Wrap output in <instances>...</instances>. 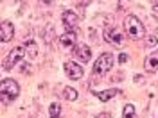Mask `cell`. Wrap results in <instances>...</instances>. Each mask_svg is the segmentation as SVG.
I'll return each mask as SVG.
<instances>
[{
    "instance_id": "1",
    "label": "cell",
    "mask_w": 158,
    "mask_h": 118,
    "mask_svg": "<svg viewBox=\"0 0 158 118\" xmlns=\"http://www.w3.org/2000/svg\"><path fill=\"white\" fill-rule=\"evenodd\" d=\"M124 29H126V36L129 39H133V41H138V39L146 38V27H144V23L137 16H133V14H128L126 16V20H124Z\"/></svg>"
},
{
    "instance_id": "2",
    "label": "cell",
    "mask_w": 158,
    "mask_h": 118,
    "mask_svg": "<svg viewBox=\"0 0 158 118\" xmlns=\"http://www.w3.org/2000/svg\"><path fill=\"white\" fill-rule=\"evenodd\" d=\"M18 93H20V86L16 81H13V79H4L2 81V84H0V100H2L4 106L11 104L18 97Z\"/></svg>"
},
{
    "instance_id": "3",
    "label": "cell",
    "mask_w": 158,
    "mask_h": 118,
    "mask_svg": "<svg viewBox=\"0 0 158 118\" xmlns=\"http://www.w3.org/2000/svg\"><path fill=\"white\" fill-rule=\"evenodd\" d=\"M113 66V56L110 54V52H104V54H101L99 59L94 63V77H101V75H104L106 72H110Z\"/></svg>"
},
{
    "instance_id": "4",
    "label": "cell",
    "mask_w": 158,
    "mask_h": 118,
    "mask_svg": "<svg viewBox=\"0 0 158 118\" xmlns=\"http://www.w3.org/2000/svg\"><path fill=\"white\" fill-rule=\"evenodd\" d=\"M104 39L108 41L110 45H113V47H122L124 45V34L118 29L111 27V25H108L104 29Z\"/></svg>"
},
{
    "instance_id": "5",
    "label": "cell",
    "mask_w": 158,
    "mask_h": 118,
    "mask_svg": "<svg viewBox=\"0 0 158 118\" xmlns=\"http://www.w3.org/2000/svg\"><path fill=\"white\" fill-rule=\"evenodd\" d=\"M59 45L63 49H76L77 47V30L69 29L65 34L59 36Z\"/></svg>"
},
{
    "instance_id": "6",
    "label": "cell",
    "mask_w": 158,
    "mask_h": 118,
    "mask_svg": "<svg viewBox=\"0 0 158 118\" xmlns=\"http://www.w3.org/2000/svg\"><path fill=\"white\" fill-rule=\"evenodd\" d=\"M23 56H25V47H16V49H13V50L9 52L7 59H6V65H4V68H6V70H11L15 65H18L20 61L23 59Z\"/></svg>"
},
{
    "instance_id": "7",
    "label": "cell",
    "mask_w": 158,
    "mask_h": 118,
    "mask_svg": "<svg viewBox=\"0 0 158 118\" xmlns=\"http://www.w3.org/2000/svg\"><path fill=\"white\" fill-rule=\"evenodd\" d=\"M65 72H67V75H69L72 81H79V79L83 77V66L77 65V63H74V61H67L65 63Z\"/></svg>"
},
{
    "instance_id": "8",
    "label": "cell",
    "mask_w": 158,
    "mask_h": 118,
    "mask_svg": "<svg viewBox=\"0 0 158 118\" xmlns=\"http://www.w3.org/2000/svg\"><path fill=\"white\" fill-rule=\"evenodd\" d=\"M13 36H15V27H13V23L7 22V20H4V22L0 23V39L6 43V41H9Z\"/></svg>"
},
{
    "instance_id": "9",
    "label": "cell",
    "mask_w": 158,
    "mask_h": 118,
    "mask_svg": "<svg viewBox=\"0 0 158 118\" xmlns=\"http://www.w3.org/2000/svg\"><path fill=\"white\" fill-rule=\"evenodd\" d=\"M74 54H76V57H77L79 61H83V63H88L90 59H92V50H90V47L85 45V43L77 45V47L74 49Z\"/></svg>"
},
{
    "instance_id": "10",
    "label": "cell",
    "mask_w": 158,
    "mask_h": 118,
    "mask_svg": "<svg viewBox=\"0 0 158 118\" xmlns=\"http://www.w3.org/2000/svg\"><path fill=\"white\" fill-rule=\"evenodd\" d=\"M61 20H63V25L69 29H76V25H77V14L74 13V11H63V14H61Z\"/></svg>"
},
{
    "instance_id": "11",
    "label": "cell",
    "mask_w": 158,
    "mask_h": 118,
    "mask_svg": "<svg viewBox=\"0 0 158 118\" xmlns=\"http://www.w3.org/2000/svg\"><path fill=\"white\" fill-rule=\"evenodd\" d=\"M144 70L146 72H151V73L158 70V50L151 52L148 57H146V61H144Z\"/></svg>"
},
{
    "instance_id": "12",
    "label": "cell",
    "mask_w": 158,
    "mask_h": 118,
    "mask_svg": "<svg viewBox=\"0 0 158 118\" xmlns=\"http://www.w3.org/2000/svg\"><path fill=\"white\" fill-rule=\"evenodd\" d=\"M117 93H118V89L110 88V89H104V91H97V97H99L101 102H108V100H111Z\"/></svg>"
},
{
    "instance_id": "13",
    "label": "cell",
    "mask_w": 158,
    "mask_h": 118,
    "mask_svg": "<svg viewBox=\"0 0 158 118\" xmlns=\"http://www.w3.org/2000/svg\"><path fill=\"white\" fill-rule=\"evenodd\" d=\"M122 118H138L133 104H128V106L124 108V111H122Z\"/></svg>"
},
{
    "instance_id": "14",
    "label": "cell",
    "mask_w": 158,
    "mask_h": 118,
    "mask_svg": "<svg viewBox=\"0 0 158 118\" xmlns=\"http://www.w3.org/2000/svg\"><path fill=\"white\" fill-rule=\"evenodd\" d=\"M49 115H50V118H59V115H61V106H59L58 102H52L50 104Z\"/></svg>"
},
{
    "instance_id": "15",
    "label": "cell",
    "mask_w": 158,
    "mask_h": 118,
    "mask_svg": "<svg viewBox=\"0 0 158 118\" xmlns=\"http://www.w3.org/2000/svg\"><path fill=\"white\" fill-rule=\"evenodd\" d=\"M25 52H29V57L34 59L36 56H38V47H36V43H34V41H27V49H25Z\"/></svg>"
},
{
    "instance_id": "16",
    "label": "cell",
    "mask_w": 158,
    "mask_h": 118,
    "mask_svg": "<svg viewBox=\"0 0 158 118\" xmlns=\"http://www.w3.org/2000/svg\"><path fill=\"white\" fill-rule=\"evenodd\" d=\"M63 97L67 98V100H76L77 98V91L74 88H65L63 89Z\"/></svg>"
},
{
    "instance_id": "17",
    "label": "cell",
    "mask_w": 158,
    "mask_h": 118,
    "mask_svg": "<svg viewBox=\"0 0 158 118\" xmlns=\"http://www.w3.org/2000/svg\"><path fill=\"white\" fill-rule=\"evenodd\" d=\"M156 43H158L156 34H153V36H149V38H148V45H149V47H153V45H156Z\"/></svg>"
},
{
    "instance_id": "18",
    "label": "cell",
    "mask_w": 158,
    "mask_h": 118,
    "mask_svg": "<svg viewBox=\"0 0 158 118\" xmlns=\"http://www.w3.org/2000/svg\"><path fill=\"white\" fill-rule=\"evenodd\" d=\"M126 61H128V56H126V54L122 52V54L118 56V63H126Z\"/></svg>"
},
{
    "instance_id": "19",
    "label": "cell",
    "mask_w": 158,
    "mask_h": 118,
    "mask_svg": "<svg viewBox=\"0 0 158 118\" xmlns=\"http://www.w3.org/2000/svg\"><path fill=\"white\" fill-rule=\"evenodd\" d=\"M95 118H111V116H110L108 113H101V115H97Z\"/></svg>"
},
{
    "instance_id": "20",
    "label": "cell",
    "mask_w": 158,
    "mask_h": 118,
    "mask_svg": "<svg viewBox=\"0 0 158 118\" xmlns=\"http://www.w3.org/2000/svg\"><path fill=\"white\" fill-rule=\"evenodd\" d=\"M153 9L158 11V2H153Z\"/></svg>"
}]
</instances>
